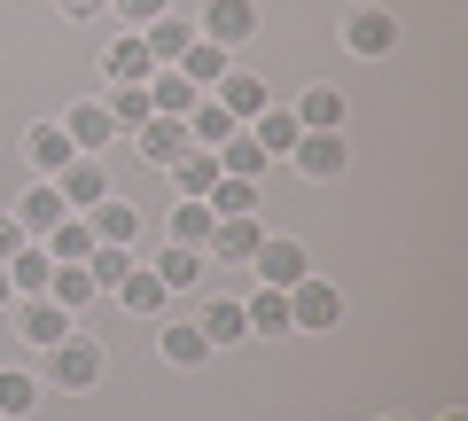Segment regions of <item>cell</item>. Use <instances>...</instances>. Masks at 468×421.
Returning <instances> with one entry per match:
<instances>
[{"instance_id": "6da1fadb", "label": "cell", "mask_w": 468, "mask_h": 421, "mask_svg": "<svg viewBox=\"0 0 468 421\" xmlns=\"http://www.w3.org/2000/svg\"><path fill=\"white\" fill-rule=\"evenodd\" d=\"M101 367H110V352H101L94 336H79V328L55 343V383H63V390H94V383H101Z\"/></svg>"}, {"instance_id": "7a4b0ae2", "label": "cell", "mask_w": 468, "mask_h": 421, "mask_svg": "<svg viewBox=\"0 0 468 421\" xmlns=\"http://www.w3.org/2000/svg\"><path fill=\"white\" fill-rule=\"evenodd\" d=\"M250 32H258V8H250V0H203V16H196V39H218V47H242Z\"/></svg>"}, {"instance_id": "3957f363", "label": "cell", "mask_w": 468, "mask_h": 421, "mask_svg": "<svg viewBox=\"0 0 468 421\" xmlns=\"http://www.w3.org/2000/svg\"><path fill=\"white\" fill-rule=\"evenodd\" d=\"M250 273H258L266 289H297V281H304V242H289V235H266V242L250 250Z\"/></svg>"}, {"instance_id": "277c9868", "label": "cell", "mask_w": 468, "mask_h": 421, "mask_svg": "<svg viewBox=\"0 0 468 421\" xmlns=\"http://www.w3.org/2000/svg\"><path fill=\"white\" fill-rule=\"evenodd\" d=\"M335 321H344V297H335L328 281L304 273V281L289 289V328H335Z\"/></svg>"}, {"instance_id": "5b68a950", "label": "cell", "mask_w": 468, "mask_h": 421, "mask_svg": "<svg viewBox=\"0 0 468 421\" xmlns=\"http://www.w3.org/2000/svg\"><path fill=\"white\" fill-rule=\"evenodd\" d=\"M55 187H63L70 211H94V203L110 195V172H101V156H70V164L55 172Z\"/></svg>"}, {"instance_id": "8992f818", "label": "cell", "mask_w": 468, "mask_h": 421, "mask_svg": "<svg viewBox=\"0 0 468 421\" xmlns=\"http://www.w3.org/2000/svg\"><path fill=\"white\" fill-rule=\"evenodd\" d=\"M344 47L351 55H390V47H399V24H390L383 8H351V16H344Z\"/></svg>"}, {"instance_id": "52a82bcc", "label": "cell", "mask_w": 468, "mask_h": 421, "mask_svg": "<svg viewBox=\"0 0 468 421\" xmlns=\"http://www.w3.org/2000/svg\"><path fill=\"white\" fill-rule=\"evenodd\" d=\"M141 47H149V63H156V70H172L187 47H196V24H180V16L165 8L156 24H141Z\"/></svg>"}, {"instance_id": "ba28073f", "label": "cell", "mask_w": 468, "mask_h": 421, "mask_svg": "<svg viewBox=\"0 0 468 421\" xmlns=\"http://www.w3.org/2000/svg\"><path fill=\"white\" fill-rule=\"evenodd\" d=\"M250 141H258L266 156H289V149L304 141V125H297V110H289V101H266V110L250 118Z\"/></svg>"}, {"instance_id": "9c48e42d", "label": "cell", "mask_w": 468, "mask_h": 421, "mask_svg": "<svg viewBox=\"0 0 468 421\" xmlns=\"http://www.w3.org/2000/svg\"><path fill=\"white\" fill-rule=\"evenodd\" d=\"M234 133H242V118H234L227 101H211V94H203L196 110H187V141H196V149H227Z\"/></svg>"}, {"instance_id": "30bf717a", "label": "cell", "mask_w": 468, "mask_h": 421, "mask_svg": "<svg viewBox=\"0 0 468 421\" xmlns=\"http://www.w3.org/2000/svg\"><path fill=\"white\" fill-rule=\"evenodd\" d=\"M63 219H70V203H63V187H55V180H39L32 195L16 203V226H24V235H32V242L48 235V226H63Z\"/></svg>"}, {"instance_id": "8fae6325", "label": "cell", "mask_w": 468, "mask_h": 421, "mask_svg": "<svg viewBox=\"0 0 468 421\" xmlns=\"http://www.w3.org/2000/svg\"><path fill=\"white\" fill-rule=\"evenodd\" d=\"M289 164H297L304 180H335V172H344V133H304L297 149H289Z\"/></svg>"}, {"instance_id": "7c38bea8", "label": "cell", "mask_w": 468, "mask_h": 421, "mask_svg": "<svg viewBox=\"0 0 468 421\" xmlns=\"http://www.w3.org/2000/svg\"><path fill=\"white\" fill-rule=\"evenodd\" d=\"M187 149H196V141H187V118H149V125H141V156H149V164L172 172Z\"/></svg>"}, {"instance_id": "4fadbf2b", "label": "cell", "mask_w": 468, "mask_h": 421, "mask_svg": "<svg viewBox=\"0 0 468 421\" xmlns=\"http://www.w3.org/2000/svg\"><path fill=\"white\" fill-rule=\"evenodd\" d=\"M258 242H266V226H258L250 211H242V219H211V242H203V250L234 258V266H250V250H258Z\"/></svg>"}, {"instance_id": "5bb4252c", "label": "cell", "mask_w": 468, "mask_h": 421, "mask_svg": "<svg viewBox=\"0 0 468 421\" xmlns=\"http://www.w3.org/2000/svg\"><path fill=\"white\" fill-rule=\"evenodd\" d=\"M48 281H55L48 242H24V250L8 258V289H16V297H48Z\"/></svg>"}, {"instance_id": "9a60e30c", "label": "cell", "mask_w": 468, "mask_h": 421, "mask_svg": "<svg viewBox=\"0 0 468 421\" xmlns=\"http://www.w3.org/2000/svg\"><path fill=\"white\" fill-rule=\"evenodd\" d=\"M297 125H304V133H344V86H304Z\"/></svg>"}, {"instance_id": "2e32d148", "label": "cell", "mask_w": 468, "mask_h": 421, "mask_svg": "<svg viewBox=\"0 0 468 421\" xmlns=\"http://www.w3.org/2000/svg\"><path fill=\"white\" fill-rule=\"evenodd\" d=\"M86 226H94V242H133V235H141V203H117V195H101L94 211H86Z\"/></svg>"}, {"instance_id": "e0dca14e", "label": "cell", "mask_w": 468, "mask_h": 421, "mask_svg": "<svg viewBox=\"0 0 468 421\" xmlns=\"http://www.w3.org/2000/svg\"><path fill=\"white\" fill-rule=\"evenodd\" d=\"M24 336H32L39 352H55V343L70 336V312H63L55 297H24Z\"/></svg>"}, {"instance_id": "ac0fdd59", "label": "cell", "mask_w": 468, "mask_h": 421, "mask_svg": "<svg viewBox=\"0 0 468 421\" xmlns=\"http://www.w3.org/2000/svg\"><path fill=\"white\" fill-rule=\"evenodd\" d=\"M39 242H48L55 266H86V250H94V226H86V211H70V219H63V226H48Z\"/></svg>"}, {"instance_id": "d6986e66", "label": "cell", "mask_w": 468, "mask_h": 421, "mask_svg": "<svg viewBox=\"0 0 468 421\" xmlns=\"http://www.w3.org/2000/svg\"><path fill=\"white\" fill-rule=\"evenodd\" d=\"M172 70H180V79L196 86V94H211V86L227 79V47H218V39H196V47H187V55H180Z\"/></svg>"}, {"instance_id": "ffe728a7", "label": "cell", "mask_w": 468, "mask_h": 421, "mask_svg": "<svg viewBox=\"0 0 468 421\" xmlns=\"http://www.w3.org/2000/svg\"><path fill=\"white\" fill-rule=\"evenodd\" d=\"M218 172H227V180H266V172H273V156L258 149V141H250V125H242V133H234L227 149H218Z\"/></svg>"}, {"instance_id": "44dd1931", "label": "cell", "mask_w": 468, "mask_h": 421, "mask_svg": "<svg viewBox=\"0 0 468 421\" xmlns=\"http://www.w3.org/2000/svg\"><path fill=\"white\" fill-rule=\"evenodd\" d=\"M172 242H180V250H203V242H211V203L203 195H180L172 203V226H165Z\"/></svg>"}, {"instance_id": "7402d4cb", "label": "cell", "mask_w": 468, "mask_h": 421, "mask_svg": "<svg viewBox=\"0 0 468 421\" xmlns=\"http://www.w3.org/2000/svg\"><path fill=\"white\" fill-rule=\"evenodd\" d=\"M63 133H70V149H79V156H94L101 141L117 133V125H110V110H101V101H79V110L63 118Z\"/></svg>"}, {"instance_id": "603a6c76", "label": "cell", "mask_w": 468, "mask_h": 421, "mask_svg": "<svg viewBox=\"0 0 468 421\" xmlns=\"http://www.w3.org/2000/svg\"><path fill=\"white\" fill-rule=\"evenodd\" d=\"M24 156H32V172H63L79 149H70L63 125H32V133H24Z\"/></svg>"}, {"instance_id": "cb8c5ba5", "label": "cell", "mask_w": 468, "mask_h": 421, "mask_svg": "<svg viewBox=\"0 0 468 421\" xmlns=\"http://www.w3.org/2000/svg\"><path fill=\"white\" fill-rule=\"evenodd\" d=\"M211 101H227L234 118L250 125V118H258V110H266V101H273V94H266V86H258V79H242V70H227V79H218V86H211Z\"/></svg>"}, {"instance_id": "d4e9b609", "label": "cell", "mask_w": 468, "mask_h": 421, "mask_svg": "<svg viewBox=\"0 0 468 421\" xmlns=\"http://www.w3.org/2000/svg\"><path fill=\"white\" fill-rule=\"evenodd\" d=\"M242 321H250V336H289V289H258Z\"/></svg>"}, {"instance_id": "484cf974", "label": "cell", "mask_w": 468, "mask_h": 421, "mask_svg": "<svg viewBox=\"0 0 468 421\" xmlns=\"http://www.w3.org/2000/svg\"><path fill=\"white\" fill-rule=\"evenodd\" d=\"M149 47H141V32H125V39H110V86H141L149 79Z\"/></svg>"}, {"instance_id": "4316f807", "label": "cell", "mask_w": 468, "mask_h": 421, "mask_svg": "<svg viewBox=\"0 0 468 421\" xmlns=\"http://www.w3.org/2000/svg\"><path fill=\"white\" fill-rule=\"evenodd\" d=\"M203 203H211V219H242V211H258V180H227V172H218Z\"/></svg>"}, {"instance_id": "83f0119b", "label": "cell", "mask_w": 468, "mask_h": 421, "mask_svg": "<svg viewBox=\"0 0 468 421\" xmlns=\"http://www.w3.org/2000/svg\"><path fill=\"white\" fill-rule=\"evenodd\" d=\"M165 297H172V289L156 281V266H149V273L133 266L125 281H117V304H125V312H165Z\"/></svg>"}, {"instance_id": "f1b7e54d", "label": "cell", "mask_w": 468, "mask_h": 421, "mask_svg": "<svg viewBox=\"0 0 468 421\" xmlns=\"http://www.w3.org/2000/svg\"><path fill=\"white\" fill-rule=\"evenodd\" d=\"M86 273H94V297H101V289L117 297V281L133 273V258H125V242H94V250H86Z\"/></svg>"}, {"instance_id": "f546056e", "label": "cell", "mask_w": 468, "mask_h": 421, "mask_svg": "<svg viewBox=\"0 0 468 421\" xmlns=\"http://www.w3.org/2000/svg\"><path fill=\"white\" fill-rule=\"evenodd\" d=\"M211 180H218V149H187L180 164H172V187H180V195H211Z\"/></svg>"}, {"instance_id": "4dcf8cb0", "label": "cell", "mask_w": 468, "mask_h": 421, "mask_svg": "<svg viewBox=\"0 0 468 421\" xmlns=\"http://www.w3.org/2000/svg\"><path fill=\"white\" fill-rule=\"evenodd\" d=\"M48 297L63 304V312H86V304H94V273H86V266H55Z\"/></svg>"}, {"instance_id": "1f68e13d", "label": "cell", "mask_w": 468, "mask_h": 421, "mask_svg": "<svg viewBox=\"0 0 468 421\" xmlns=\"http://www.w3.org/2000/svg\"><path fill=\"white\" fill-rule=\"evenodd\" d=\"M165 359H172V367H203V359H211V336H203L196 321L165 328Z\"/></svg>"}, {"instance_id": "d6a6232c", "label": "cell", "mask_w": 468, "mask_h": 421, "mask_svg": "<svg viewBox=\"0 0 468 421\" xmlns=\"http://www.w3.org/2000/svg\"><path fill=\"white\" fill-rule=\"evenodd\" d=\"M156 281H165V289H196V281H203V250L165 242V258H156Z\"/></svg>"}, {"instance_id": "836d02e7", "label": "cell", "mask_w": 468, "mask_h": 421, "mask_svg": "<svg viewBox=\"0 0 468 421\" xmlns=\"http://www.w3.org/2000/svg\"><path fill=\"white\" fill-rule=\"evenodd\" d=\"M101 110H110V125H133V133L156 118V110H149V86H110V101H101Z\"/></svg>"}, {"instance_id": "e575fe53", "label": "cell", "mask_w": 468, "mask_h": 421, "mask_svg": "<svg viewBox=\"0 0 468 421\" xmlns=\"http://www.w3.org/2000/svg\"><path fill=\"white\" fill-rule=\"evenodd\" d=\"M203 336H211V343H242V336H250V321H242V304H234V297H218L211 304V312H203Z\"/></svg>"}, {"instance_id": "d590c367", "label": "cell", "mask_w": 468, "mask_h": 421, "mask_svg": "<svg viewBox=\"0 0 468 421\" xmlns=\"http://www.w3.org/2000/svg\"><path fill=\"white\" fill-rule=\"evenodd\" d=\"M32 398H39V383H32L24 367L0 374V421H24V414H32Z\"/></svg>"}, {"instance_id": "8d00e7d4", "label": "cell", "mask_w": 468, "mask_h": 421, "mask_svg": "<svg viewBox=\"0 0 468 421\" xmlns=\"http://www.w3.org/2000/svg\"><path fill=\"white\" fill-rule=\"evenodd\" d=\"M110 8H117V16H125V24H156V16H165V8H172V0H110Z\"/></svg>"}, {"instance_id": "74e56055", "label": "cell", "mask_w": 468, "mask_h": 421, "mask_svg": "<svg viewBox=\"0 0 468 421\" xmlns=\"http://www.w3.org/2000/svg\"><path fill=\"white\" fill-rule=\"evenodd\" d=\"M24 242H32V235H24V226H16V211H0V266H8V258H16Z\"/></svg>"}, {"instance_id": "f35d334b", "label": "cell", "mask_w": 468, "mask_h": 421, "mask_svg": "<svg viewBox=\"0 0 468 421\" xmlns=\"http://www.w3.org/2000/svg\"><path fill=\"white\" fill-rule=\"evenodd\" d=\"M110 0H63V16H101Z\"/></svg>"}, {"instance_id": "ab89813d", "label": "cell", "mask_w": 468, "mask_h": 421, "mask_svg": "<svg viewBox=\"0 0 468 421\" xmlns=\"http://www.w3.org/2000/svg\"><path fill=\"white\" fill-rule=\"evenodd\" d=\"M8 297H16V289H8V266H0V304H8Z\"/></svg>"}, {"instance_id": "60d3db41", "label": "cell", "mask_w": 468, "mask_h": 421, "mask_svg": "<svg viewBox=\"0 0 468 421\" xmlns=\"http://www.w3.org/2000/svg\"><path fill=\"white\" fill-rule=\"evenodd\" d=\"M445 421H461V414H445Z\"/></svg>"}, {"instance_id": "b9f144b4", "label": "cell", "mask_w": 468, "mask_h": 421, "mask_svg": "<svg viewBox=\"0 0 468 421\" xmlns=\"http://www.w3.org/2000/svg\"><path fill=\"white\" fill-rule=\"evenodd\" d=\"M390 421H406V414H390Z\"/></svg>"}]
</instances>
